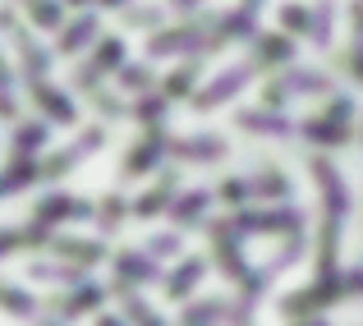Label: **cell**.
<instances>
[{"instance_id":"cell-1","label":"cell","mask_w":363,"mask_h":326,"mask_svg":"<svg viewBox=\"0 0 363 326\" xmlns=\"http://www.w3.org/2000/svg\"><path fill=\"white\" fill-rule=\"evenodd\" d=\"M303 225V212L299 207H276V212H244L235 220V230L240 235H285V230H294L299 235Z\"/></svg>"},{"instance_id":"cell-2","label":"cell","mask_w":363,"mask_h":326,"mask_svg":"<svg viewBox=\"0 0 363 326\" xmlns=\"http://www.w3.org/2000/svg\"><path fill=\"white\" fill-rule=\"evenodd\" d=\"M248 79H253V64H230L225 74H216V79L198 92V111H212V106H221V101H230L235 92L248 88Z\"/></svg>"},{"instance_id":"cell-3","label":"cell","mask_w":363,"mask_h":326,"mask_svg":"<svg viewBox=\"0 0 363 326\" xmlns=\"http://www.w3.org/2000/svg\"><path fill=\"white\" fill-rule=\"evenodd\" d=\"M313 175H318L322 193H327V216L340 220V216L350 212V189H345V179H340V170L327 166V157H318V161H313Z\"/></svg>"},{"instance_id":"cell-4","label":"cell","mask_w":363,"mask_h":326,"mask_svg":"<svg viewBox=\"0 0 363 326\" xmlns=\"http://www.w3.org/2000/svg\"><path fill=\"white\" fill-rule=\"evenodd\" d=\"M212 244H216V262L225 266V276H235V281H240V276H244L240 230H235V225H212Z\"/></svg>"},{"instance_id":"cell-5","label":"cell","mask_w":363,"mask_h":326,"mask_svg":"<svg viewBox=\"0 0 363 326\" xmlns=\"http://www.w3.org/2000/svg\"><path fill=\"white\" fill-rule=\"evenodd\" d=\"M120 64H124V42H120V37H111V42H101V46H97V55L83 64L79 88H92V83H97L106 69H120Z\"/></svg>"},{"instance_id":"cell-6","label":"cell","mask_w":363,"mask_h":326,"mask_svg":"<svg viewBox=\"0 0 363 326\" xmlns=\"http://www.w3.org/2000/svg\"><path fill=\"white\" fill-rule=\"evenodd\" d=\"M79 220V216H92V207L88 203H79V198H65V193H55V198H46V203H37V212L33 220L37 225H55V220Z\"/></svg>"},{"instance_id":"cell-7","label":"cell","mask_w":363,"mask_h":326,"mask_svg":"<svg viewBox=\"0 0 363 326\" xmlns=\"http://www.w3.org/2000/svg\"><path fill=\"white\" fill-rule=\"evenodd\" d=\"M33 101H37V106H42L46 115H51V120L74 124V106H69V97H65L60 88H51L46 79H37V83H33Z\"/></svg>"},{"instance_id":"cell-8","label":"cell","mask_w":363,"mask_h":326,"mask_svg":"<svg viewBox=\"0 0 363 326\" xmlns=\"http://www.w3.org/2000/svg\"><path fill=\"white\" fill-rule=\"evenodd\" d=\"M240 124L248 133H272V138H290L294 133V124L285 120V115H276V111H244Z\"/></svg>"},{"instance_id":"cell-9","label":"cell","mask_w":363,"mask_h":326,"mask_svg":"<svg viewBox=\"0 0 363 326\" xmlns=\"http://www.w3.org/2000/svg\"><path fill=\"white\" fill-rule=\"evenodd\" d=\"M194 46H203V28H179V33H161V37H152L147 51H152V55H179V51H194Z\"/></svg>"},{"instance_id":"cell-10","label":"cell","mask_w":363,"mask_h":326,"mask_svg":"<svg viewBox=\"0 0 363 326\" xmlns=\"http://www.w3.org/2000/svg\"><path fill=\"white\" fill-rule=\"evenodd\" d=\"M101 147V129H88V133H83V138L79 142H74V147H65L60 152V157H55L51 161V166H46V175H60V170H69V166H79V161L83 157H88V152H97Z\"/></svg>"},{"instance_id":"cell-11","label":"cell","mask_w":363,"mask_h":326,"mask_svg":"<svg viewBox=\"0 0 363 326\" xmlns=\"http://www.w3.org/2000/svg\"><path fill=\"white\" fill-rule=\"evenodd\" d=\"M221 152H225V142L216 133H198V138L175 142V157H184V161H216Z\"/></svg>"},{"instance_id":"cell-12","label":"cell","mask_w":363,"mask_h":326,"mask_svg":"<svg viewBox=\"0 0 363 326\" xmlns=\"http://www.w3.org/2000/svg\"><path fill=\"white\" fill-rule=\"evenodd\" d=\"M203 271H207L203 257H189V262H184V266H179V271L166 281V294H170V299H189V294H194V285L203 281Z\"/></svg>"},{"instance_id":"cell-13","label":"cell","mask_w":363,"mask_h":326,"mask_svg":"<svg viewBox=\"0 0 363 326\" xmlns=\"http://www.w3.org/2000/svg\"><path fill=\"white\" fill-rule=\"evenodd\" d=\"M97 37V14H83V18H74L69 28L60 33V55H74V51H83V46Z\"/></svg>"},{"instance_id":"cell-14","label":"cell","mask_w":363,"mask_h":326,"mask_svg":"<svg viewBox=\"0 0 363 326\" xmlns=\"http://www.w3.org/2000/svg\"><path fill=\"white\" fill-rule=\"evenodd\" d=\"M331 83L322 79L318 69H290L285 74V83H281V92H327ZM281 92H272V101H281Z\"/></svg>"},{"instance_id":"cell-15","label":"cell","mask_w":363,"mask_h":326,"mask_svg":"<svg viewBox=\"0 0 363 326\" xmlns=\"http://www.w3.org/2000/svg\"><path fill=\"white\" fill-rule=\"evenodd\" d=\"M116 271L124 276V281H157V262H152L147 253H120Z\"/></svg>"},{"instance_id":"cell-16","label":"cell","mask_w":363,"mask_h":326,"mask_svg":"<svg viewBox=\"0 0 363 326\" xmlns=\"http://www.w3.org/2000/svg\"><path fill=\"white\" fill-rule=\"evenodd\" d=\"M101 299H106V290H101V285H83L79 294H69V299H60V313H65V317H79V313H92V308H97Z\"/></svg>"},{"instance_id":"cell-17","label":"cell","mask_w":363,"mask_h":326,"mask_svg":"<svg viewBox=\"0 0 363 326\" xmlns=\"http://www.w3.org/2000/svg\"><path fill=\"white\" fill-rule=\"evenodd\" d=\"M161 147H166V138L161 133H152V138H143L138 147H133V157H129V175H138V170H152L161 161Z\"/></svg>"},{"instance_id":"cell-18","label":"cell","mask_w":363,"mask_h":326,"mask_svg":"<svg viewBox=\"0 0 363 326\" xmlns=\"http://www.w3.org/2000/svg\"><path fill=\"white\" fill-rule=\"evenodd\" d=\"M207 203H212V193H203V189H194L189 198H179V203L170 207V216H175L179 225H194V220L207 212Z\"/></svg>"},{"instance_id":"cell-19","label":"cell","mask_w":363,"mask_h":326,"mask_svg":"<svg viewBox=\"0 0 363 326\" xmlns=\"http://www.w3.org/2000/svg\"><path fill=\"white\" fill-rule=\"evenodd\" d=\"M42 170H37V161L33 157H14V166H9V175H5V198H14L18 189L28 184V179H37Z\"/></svg>"},{"instance_id":"cell-20","label":"cell","mask_w":363,"mask_h":326,"mask_svg":"<svg viewBox=\"0 0 363 326\" xmlns=\"http://www.w3.org/2000/svg\"><path fill=\"white\" fill-rule=\"evenodd\" d=\"M55 253H60V257H74V262H97V257H101V244H88V239H55Z\"/></svg>"},{"instance_id":"cell-21","label":"cell","mask_w":363,"mask_h":326,"mask_svg":"<svg viewBox=\"0 0 363 326\" xmlns=\"http://www.w3.org/2000/svg\"><path fill=\"white\" fill-rule=\"evenodd\" d=\"M46 142V124H18L14 129V157H28Z\"/></svg>"},{"instance_id":"cell-22","label":"cell","mask_w":363,"mask_h":326,"mask_svg":"<svg viewBox=\"0 0 363 326\" xmlns=\"http://www.w3.org/2000/svg\"><path fill=\"white\" fill-rule=\"evenodd\" d=\"M331 23H336V14H331V0H322V5L313 9V42H318V46L331 42Z\"/></svg>"},{"instance_id":"cell-23","label":"cell","mask_w":363,"mask_h":326,"mask_svg":"<svg viewBox=\"0 0 363 326\" xmlns=\"http://www.w3.org/2000/svg\"><path fill=\"white\" fill-rule=\"evenodd\" d=\"M5 313H9V317H33L37 303L28 299V294L18 290V285H5Z\"/></svg>"},{"instance_id":"cell-24","label":"cell","mask_w":363,"mask_h":326,"mask_svg":"<svg viewBox=\"0 0 363 326\" xmlns=\"http://www.w3.org/2000/svg\"><path fill=\"white\" fill-rule=\"evenodd\" d=\"M303 133H308V138H313V142H331V147H336V142H340V138H345V133H340V129H336V124H331V120H327V115H322V120H308V124H303Z\"/></svg>"},{"instance_id":"cell-25","label":"cell","mask_w":363,"mask_h":326,"mask_svg":"<svg viewBox=\"0 0 363 326\" xmlns=\"http://www.w3.org/2000/svg\"><path fill=\"white\" fill-rule=\"evenodd\" d=\"M28 14H33L37 28H55V23H60V5H55V0H33Z\"/></svg>"},{"instance_id":"cell-26","label":"cell","mask_w":363,"mask_h":326,"mask_svg":"<svg viewBox=\"0 0 363 326\" xmlns=\"http://www.w3.org/2000/svg\"><path fill=\"white\" fill-rule=\"evenodd\" d=\"M120 83L129 92H143V88H152V69H147V64H124V69H120Z\"/></svg>"},{"instance_id":"cell-27","label":"cell","mask_w":363,"mask_h":326,"mask_svg":"<svg viewBox=\"0 0 363 326\" xmlns=\"http://www.w3.org/2000/svg\"><path fill=\"white\" fill-rule=\"evenodd\" d=\"M33 276H37V281H79V266H51V262H37L33 266Z\"/></svg>"},{"instance_id":"cell-28","label":"cell","mask_w":363,"mask_h":326,"mask_svg":"<svg viewBox=\"0 0 363 326\" xmlns=\"http://www.w3.org/2000/svg\"><path fill=\"white\" fill-rule=\"evenodd\" d=\"M257 46H262L257 60H285V55H290V42H285V37H257Z\"/></svg>"},{"instance_id":"cell-29","label":"cell","mask_w":363,"mask_h":326,"mask_svg":"<svg viewBox=\"0 0 363 326\" xmlns=\"http://www.w3.org/2000/svg\"><path fill=\"white\" fill-rule=\"evenodd\" d=\"M124 303H129V317L138 322V326H166V322H161V317H157V313H152V308H147L143 299H133V294H129Z\"/></svg>"},{"instance_id":"cell-30","label":"cell","mask_w":363,"mask_h":326,"mask_svg":"<svg viewBox=\"0 0 363 326\" xmlns=\"http://www.w3.org/2000/svg\"><path fill=\"white\" fill-rule=\"evenodd\" d=\"M281 23L294 28V33H303V28H313V18H308V9H303V5H285L281 9Z\"/></svg>"},{"instance_id":"cell-31","label":"cell","mask_w":363,"mask_h":326,"mask_svg":"<svg viewBox=\"0 0 363 326\" xmlns=\"http://www.w3.org/2000/svg\"><path fill=\"white\" fill-rule=\"evenodd\" d=\"M253 193H267V198H285V179L276 170H267L262 179H253Z\"/></svg>"},{"instance_id":"cell-32","label":"cell","mask_w":363,"mask_h":326,"mask_svg":"<svg viewBox=\"0 0 363 326\" xmlns=\"http://www.w3.org/2000/svg\"><path fill=\"white\" fill-rule=\"evenodd\" d=\"M327 120L336 124L340 133H350V97H336L331 101V111H327Z\"/></svg>"},{"instance_id":"cell-33","label":"cell","mask_w":363,"mask_h":326,"mask_svg":"<svg viewBox=\"0 0 363 326\" xmlns=\"http://www.w3.org/2000/svg\"><path fill=\"white\" fill-rule=\"evenodd\" d=\"M120 216H124V203L120 198H106V203H101V230H116Z\"/></svg>"},{"instance_id":"cell-34","label":"cell","mask_w":363,"mask_h":326,"mask_svg":"<svg viewBox=\"0 0 363 326\" xmlns=\"http://www.w3.org/2000/svg\"><path fill=\"white\" fill-rule=\"evenodd\" d=\"M166 198H170V189H157V193L138 198V216H152V212H161V207H166Z\"/></svg>"},{"instance_id":"cell-35","label":"cell","mask_w":363,"mask_h":326,"mask_svg":"<svg viewBox=\"0 0 363 326\" xmlns=\"http://www.w3.org/2000/svg\"><path fill=\"white\" fill-rule=\"evenodd\" d=\"M179 248V239L175 235H157V239H147V253H157V257H170Z\"/></svg>"},{"instance_id":"cell-36","label":"cell","mask_w":363,"mask_h":326,"mask_svg":"<svg viewBox=\"0 0 363 326\" xmlns=\"http://www.w3.org/2000/svg\"><path fill=\"white\" fill-rule=\"evenodd\" d=\"M194 88V64H184L179 74H170V97H179V92Z\"/></svg>"},{"instance_id":"cell-37","label":"cell","mask_w":363,"mask_h":326,"mask_svg":"<svg viewBox=\"0 0 363 326\" xmlns=\"http://www.w3.org/2000/svg\"><path fill=\"white\" fill-rule=\"evenodd\" d=\"M248 189H253V184H244V179H230V184L221 189V198H225V203H240V198H248Z\"/></svg>"},{"instance_id":"cell-38","label":"cell","mask_w":363,"mask_h":326,"mask_svg":"<svg viewBox=\"0 0 363 326\" xmlns=\"http://www.w3.org/2000/svg\"><path fill=\"white\" fill-rule=\"evenodd\" d=\"M138 120H143V124H147V120L157 124V120H161V101H143V106H138Z\"/></svg>"},{"instance_id":"cell-39","label":"cell","mask_w":363,"mask_h":326,"mask_svg":"<svg viewBox=\"0 0 363 326\" xmlns=\"http://www.w3.org/2000/svg\"><path fill=\"white\" fill-rule=\"evenodd\" d=\"M345 290H350V294H363V266H359V271H350V276H345Z\"/></svg>"},{"instance_id":"cell-40","label":"cell","mask_w":363,"mask_h":326,"mask_svg":"<svg viewBox=\"0 0 363 326\" xmlns=\"http://www.w3.org/2000/svg\"><path fill=\"white\" fill-rule=\"evenodd\" d=\"M129 23H138V28H152V23H157V14H152V9H147V14H143V9H133V14H129Z\"/></svg>"},{"instance_id":"cell-41","label":"cell","mask_w":363,"mask_h":326,"mask_svg":"<svg viewBox=\"0 0 363 326\" xmlns=\"http://www.w3.org/2000/svg\"><path fill=\"white\" fill-rule=\"evenodd\" d=\"M194 5H203V0H175V9H194Z\"/></svg>"},{"instance_id":"cell-42","label":"cell","mask_w":363,"mask_h":326,"mask_svg":"<svg viewBox=\"0 0 363 326\" xmlns=\"http://www.w3.org/2000/svg\"><path fill=\"white\" fill-rule=\"evenodd\" d=\"M97 326H124V322H120V317H101Z\"/></svg>"},{"instance_id":"cell-43","label":"cell","mask_w":363,"mask_h":326,"mask_svg":"<svg viewBox=\"0 0 363 326\" xmlns=\"http://www.w3.org/2000/svg\"><path fill=\"white\" fill-rule=\"evenodd\" d=\"M257 5H262V0H244V5H240V9H248V14H253V9H257Z\"/></svg>"},{"instance_id":"cell-44","label":"cell","mask_w":363,"mask_h":326,"mask_svg":"<svg viewBox=\"0 0 363 326\" xmlns=\"http://www.w3.org/2000/svg\"><path fill=\"white\" fill-rule=\"evenodd\" d=\"M303 326H327V322H303Z\"/></svg>"},{"instance_id":"cell-45","label":"cell","mask_w":363,"mask_h":326,"mask_svg":"<svg viewBox=\"0 0 363 326\" xmlns=\"http://www.w3.org/2000/svg\"><path fill=\"white\" fill-rule=\"evenodd\" d=\"M69 5H83V0H69Z\"/></svg>"}]
</instances>
